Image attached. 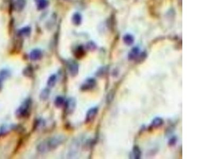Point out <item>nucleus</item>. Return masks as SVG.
I'll list each match as a JSON object with an SVG mask.
<instances>
[{"label":"nucleus","instance_id":"9b49d317","mask_svg":"<svg viewBox=\"0 0 212 159\" xmlns=\"http://www.w3.org/2000/svg\"><path fill=\"white\" fill-rule=\"evenodd\" d=\"M50 94V91L48 89H45L40 93V98L41 100L45 101L46 100L49 98Z\"/></svg>","mask_w":212,"mask_h":159},{"label":"nucleus","instance_id":"39448f33","mask_svg":"<svg viewBox=\"0 0 212 159\" xmlns=\"http://www.w3.org/2000/svg\"><path fill=\"white\" fill-rule=\"evenodd\" d=\"M69 69L70 74L72 76H75L78 74L79 66L77 64V63H76V62H72L69 63Z\"/></svg>","mask_w":212,"mask_h":159},{"label":"nucleus","instance_id":"f8f14e48","mask_svg":"<svg viewBox=\"0 0 212 159\" xmlns=\"http://www.w3.org/2000/svg\"><path fill=\"white\" fill-rule=\"evenodd\" d=\"M37 6L39 10H42L45 8L47 5L46 0H35Z\"/></svg>","mask_w":212,"mask_h":159},{"label":"nucleus","instance_id":"423d86ee","mask_svg":"<svg viewBox=\"0 0 212 159\" xmlns=\"http://www.w3.org/2000/svg\"><path fill=\"white\" fill-rule=\"evenodd\" d=\"M42 56V52L41 50L36 49L32 50L30 54V58L32 61L38 60Z\"/></svg>","mask_w":212,"mask_h":159},{"label":"nucleus","instance_id":"2eb2a0df","mask_svg":"<svg viewBox=\"0 0 212 159\" xmlns=\"http://www.w3.org/2000/svg\"><path fill=\"white\" fill-rule=\"evenodd\" d=\"M10 76V72L8 69H3L0 71V79L1 80L6 79Z\"/></svg>","mask_w":212,"mask_h":159},{"label":"nucleus","instance_id":"7ed1b4c3","mask_svg":"<svg viewBox=\"0 0 212 159\" xmlns=\"http://www.w3.org/2000/svg\"><path fill=\"white\" fill-rule=\"evenodd\" d=\"M96 85V81L94 79L90 78L86 80L81 86V89L83 91H87L93 89Z\"/></svg>","mask_w":212,"mask_h":159},{"label":"nucleus","instance_id":"6ab92c4d","mask_svg":"<svg viewBox=\"0 0 212 159\" xmlns=\"http://www.w3.org/2000/svg\"><path fill=\"white\" fill-rule=\"evenodd\" d=\"M30 30L29 28H25L23 29L20 30L19 33L20 34V35L22 36H27L30 34Z\"/></svg>","mask_w":212,"mask_h":159},{"label":"nucleus","instance_id":"a211bd4d","mask_svg":"<svg viewBox=\"0 0 212 159\" xmlns=\"http://www.w3.org/2000/svg\"><path fill=\"white\" fill-rule=\"evenodd\" d=\"M33 73V69L32 67H28L23 70V74L26 76H30Z\"/></svg>","mask_w":212,"mask_h":159},{"label":"nucleus","instance_id":"f03ea898","mask_svg":"<svg viewBox=\"0 0 212 159\" xmlns=\"http://www.w3.org/2000/svg\"><path fill=\"white\" fill-rule=\"evenodd\" d=\"M31 101L28 99L23 102V103L19 107L16 111V115L19 118H24L27 116L29 113L31 107Z\"/></svg>","mask_w":212,"mask_h":159},{"label":"nucleus","instance_id":"6e6552de","mask_svg":"<svg viewBox=\"0 0 212 159\" xmlns=\"http://www.w3.org/2000/svg\"><path fill=\"white\" fill-rule=\"evenodd\" d=\"M25 5V0H17L15 3V10L17 11H20L23 9Z\"/></svg>","mask_w":212,"mask_h":159},{"label":"nucleus","instance_id":"4468645a","mask_svg":"<svg viewBox=\"0 0 212 159\" xmlns=\"http://www.w3.org/2000/svg\"><path fill=\"white\" fill-rule=\"evenodd\" d=\"M133 154L135 159H140L141 157V150L139 149V147L137 146L133 147Z\"/></svg>","mask_w":212,"mask_h":159},{"label":"nucleus","instance_id":"f257e3e1","mask_svg":"<svg viewBox=\"0 0 212 159\" xmlns=\"http://www.w3.org/2000/svg\"><path fill=\"white\" fill-rule=\"evenodd\" d=\"M65 140L63 136H56L50 138L49 140L40 143L37 146V150L40 153H45L47 151L56 149Z\"/></svg>","mask_w":212,"mask_h":159},{"label":"nucleus","instance_id":"20e7f679","mask_svg":"<svg viewBox=\"0 0 212 159\" xmlns=\"http://www.w3.org/2000/svg\"><path fill=\"white\" fill-rule=\"evenodd\" d=\"M98 112V109L97 107H93L89 110L87 112L86 116V123H90L91 121H93V119H95L96 116H97V113Z\"/></svg>","mask_w":212,"mask_h":159},{"label":"nucleus","instance_id":"ddd939ff","mask_svg":"<svg viewBox=\"0 0 212 159\" xmlns=\"http://www.w3.org/2000/svg\"><path fill=\"white\" fill-rule=\"evenodd\" d=\"M57 76L55 74H53L49 78L47 81V85L49 87H53L56 82Z\"/></svg>","mask_w":212,"mask_h":159},{"label":"nucleus","instance_id":"f3484780","mask_svg":"<svg viewBox=\"0 0 212 159\" xmlns=\"http://www.w3.org/2000/svg\"><path fill=\"white\" fill-rule=\"evenodd\" d=\"M81 17L79 14L76 13L75 15H74L73 17V21L75 25H79L81 22Z\"/></svg>","mask_w":212,"mask_h":159},{"label":"nucleus","instance_id":"1a4fd4ad","mask_svg":"<svg viewBox=\"0 0 212 159\" xmlns=\"http://www.w3.org/2000/svg\"><path fill=\"white\" fill-rule=\"evenodd\" d=\"M163 123V120L161 118L157 117L154 118L152 122L151 126L154 128L159 127L162 125Z\"/></svg>","mask_w":212,"mask_h":159},{"label":"nucleus","instance_id":"dca6fc26","mask_svg":"<svg viewBox=\"0 0 212 159\" xmlns=\"http://www.w3.org/2000/svg\"><path fill=\"white\" fill-rule=\"evenodd\" d=\"M84 49L83 48H82V47H79L76 50V56L78 58V59H80L83 57V56L84 55Z\"/></svg>","mask_w":212,"mask_h":159},{"label":"nucleus","instance_id":"aec40b11","mask_svg":"<svg viewBox=\"0 0 212 159\" xmlns=\"http://www.w3.org/2000/svg\"><path fill=\"white\" fill-rule=\"evenodd\" d=\"M1 88H2V82H1V80H0V90Z\"/></svg>","mask_w":212,"mask_h":159},{"label":"nucleus","instance_id":"0eeeda50","mask_svg":"<svg viewBox=\"0 0 212 159\" xmlns=\"http://www.w3.org/2000/svg\"><path fill=\"white\" fill-rule=\"evenodd\" d=\"M76 106V101L73 98L69 99L66 103V110L69 113H71L74 111Z\"/></svg>","mask_w":212,"mask_h":159},{"label":"nucleus","instance_id":"9d476101","mask_svg":"<svg viewBox=\"0 0 212 159\" xmlns=\"http://www.w3.org/2000/svg\"><path fill=\"white\" fill-rule=\"evenodd\" d=\"M55 105L57 108H61L65 103V100L62 96H57L54 102Z\"/></svg>","mask_w":212,"mask_h":159}]
</instances>
